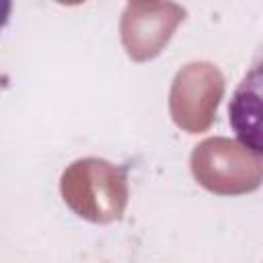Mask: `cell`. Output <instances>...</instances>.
<instances>
[{
    "mask_svg": "<svg viewBox=\"0 0 263 263\" xmlns=\"http://www.w3.org/2000/svg\"><path fill=\"white\" fill-rule=\"evenodd\" d=\"M185 18V8L177 4H127L121 21V39L134 60H150V33L156 31L164 41Z\"/></svg>",
    "mask_w": 263,
    "mask_h": 263,
    "instance_id": "obj_5",
    "label": "cell"
},
{
    "mask_svg": "<svg viewBox=\"0 0 263 263\" xmlns=\"http://www.w3.org/2000/svg\"><path fill=\"white\" fill-rule=\"evenodd\" d=\"M191 171L201 187L220 195L249 193L263 183L261 156L226 138H212L195 146Z\"/></svg>",
    "mask_w": 263,
    "mask_h": 263,
    "instance_id": "obj_2",
    "label": "cell"
},
{
    "mask_svg": "<svg viewBox=\"0 0 263 263\" xmlns=\"http://www.w3.org/2000/svg\"><path fill=\"white\" fill-rule=\"evenodd\" d=\"M228 123L238 142L263 158V49L257 51L230 97Z\"/></svg>",
    "mask_w": 263,
    "mask_h": 263,
    "instance_id": "obj_4",
    "label": "cell"
},
{
    "mask_svg": "<svg viewBox=\"0 0 263 263\" xmlns=\"http://www.w3.org/2000/svg\"><path fill=\"white\" fill-rule=\"evenodd\" d=\"M64 201L90 222H113L123 216L127 203L125 171L103 160H76L62 175Z\"/></svg>",
    "mask_w": 263,
    "mask_h": 263,
    "instance_id": "obj_1",
    "label": "cell"
},
{
    "mask_svg": "<svg viewBox=\"0 0 263 263\" xmlns=\"http://www.w3.org/2000/svg\"><path fill=\"white\" fill-rule=\"evenodd\" d=\"M224 90V80L212 64H189L179 70L173 90H171V113L179 127L189 134H197V113L201 129H205L216 113V103L199 99L201 95H220Z\"/></svg>",
    "mask_w": 263,
    "mask_h": 263,
    "instance_id": "obj_3",
    "label": "cell"
}]
</instances>
